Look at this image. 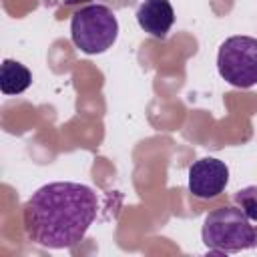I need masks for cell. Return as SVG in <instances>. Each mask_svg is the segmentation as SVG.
<instances>
[{"mask_svg": "<svg viewBox=\"0 0 257 257\" xmlns=\"http://www.w3.org/2000/svg\"><path fill=\"white\" fill-rule=\"evenodd\" d=\"M98 213L96 193L72 181H56L36 189L22 209L26 237L46 249L78 245Z\"/></svg>", "mask_w": 257, "mask_h": 257, "instance_id": "cell-1", "label": "cell"}, {"mask_svg": "<svg viewBox=\"0 0 257 257\" xmlns=\"http://www.w3.org/2000/svg\"><path fill=\"white\" fill-rule=\"evenodd\" d=\"M203 245L215 253H239L257 247V225L233 205L211 211L201 229Z\"/></svg>", "mask_w": 257, "mask_h": 257, "instance_id": "cell-2", "label": "cell"}, {"mask_svg": "<svg viewBox=\"0 0 257 257\" xmlns=\"http://www.w3.org/2000/svg\"><path fill=\"white\" fill-rule=\"evenodd\" d=\"M118 36V20L106 4H88L70 18L72 44L84 54L106 52Z\"/></svg>", "mask_w": 257, "mask_h": 257, "instance_id": "cell-3", "label": "cell"}, {"mask_svg": "<svg viewBox=\"0 0 257 257\" xmlns=\"http://www.w3.org/2000/svg\"><path fill=\"white\" fill-rule=\"evenodd\" d=\"M217 70L225 82L235 88H251L257 84V38L231 36L219 46Z\"/></svg>", "mask_w": 257, "mask_h": 257, "instance_id": "cell-4", "label": "cell"}, {"mask_svg": "<svg viewBox=\"0 0 257 257\" xmlns=\"http://www.w3.org/2000/svg\"><path fill=\"white\" fill-rule=\"evenodd\" d=\"M227 183L229 167L215 157H203L189 167V193L197 199L219 197Z\"/></svg>", "mask_w": 257, "mask_h": 257, "instance_id": "cell-5", "label": "cell"}, {"mask_svg": "<svg viewBox=\"0 0 257 257\" xmlns=\"http://www.w3.org/2000/svg\"><path fill=\"white\" fill-rule=\"evenodd\" d=\"M137 22L147 34L163 40L175 22V10L169 0H143L137 8Z\"/></svg>", "mask_w": 257, "mask_h": 257, "instance_id": "cell-6", "label": "cell"}, {"mask_svg": "<svg viewBox=\"0 0 257 257\" xmlns=\"http://www.w3.org/2000/svg\"><path fill=\"white\" fill-rule=\"evenodd\" d=\"M30 84H32V74L22 62L10 60V58L2 60V66H0V90H2V94H6V96L20 94Z\"/></svg>", "mask_w": 257, "mask_h": 257, "instance_id": "cell-7", "label": "cell"}, {"mask_svg": "<svg viewBox=\"0 0 257 257\" xmlns=\"http://www.w3.org/2000/svg\"><path fill=\"white\" fill-rule=\"evenodd\" d=\"M233 201L251 221L257 223V185H247V187L239 189L233 195Z\"/></svg>", "mask_w": 257, "mask_h": 257, "instance_id": "cell-8", "label": "cell"}, {"mask_svg": "<svg viewBox=\"0 0 257 257\" xmlns=\"http://www.w3.org/2000/svg\"><path fill=\"white\" fill-rule=\"evenodd\" d=\"M64 2H78V0H64Z\"/></svg>", "mask_w": 257, "mask_h": 257, "instance_id": "cell-9", "label": "cell"}]
</instances>
